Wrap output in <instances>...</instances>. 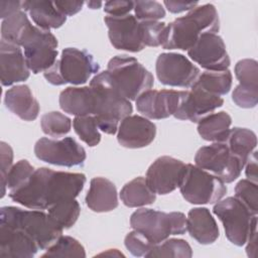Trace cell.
<instances>
[{"instance_id":"6da1fadb","label":"cell","mask_w":258,"mask_h":258,"mask_svg":"<svg viewBox=\"0 0 258 258\" xmlns=\"http://www.w3.org/2000/svg\"><path fill=\"white\" fill-rule=\"evenodd\" d=\"M85 183L86 175L83 173L40 167L25 184L9 191V197L28 209L47 210L63 200L76 199Z\"/></svg>"},{"instance_id":"7a4b0ae2","label":"cell","mask_w":258,"mask_h":258,"mask_svg":"<svg viewBox=\"0 0 258 258\" xmlns=\"http://www.w3.org/2000/svg\"><path fill=\"white\" fill-rule=\"evenodd\" d=\"M219 29L220 19L216 7L211 3L200 5L166 24L161 46L164 49L188 50L203 33H216Z\"/></svg>"},{"instance_id":"3957f363","label":"cell","mask_w":258,"mask_h":258,"mask_svg":"<svg viewBox=\"0 0 258 258\" xmlns=\"http://www.w3.org/2000/svg\"><path fill=\"white\" fill-rule=\"evenodd\" d=\"M95 96V114L99 129L104 133L114 135L118 131L119 123L131 115L133 107L118 90L107 71L93 77L90 82Z\"/></svg>"},{"instance_id":"277c9868","label":"cell","mask_w":258,"mask_h":258,"mask_svg":"<svg viewBox=\"0 0 258 258\" xmlns=\"http://www.w3.org/2000/svg\"><path fill=\"white\" fill-rule=\"evenodd\" d=\"M0 224L20 229L35 240L40 250H46L61 235V229L42 210H23L17 207H2Z\"/></svg>"},{"instance_id":"5b68a950","label":"cell","mask_w":258,"mask_h":258,"mask_svg":"<svg viewBox=\"0 0 258 258\" xmlns=\"http://www.w3.org/2000/svg\"><path fill=\"white\" fill-rule=\"evenodd\" d=\"M98 71L99 63L90 52L76 47H67L61 51L60 58L56 59L43 73V76L53 86L66 84L78 86L87 83L93 75H97Z\"/></svg>"},{"instance_id":"8992f818","label":"cell","mask_w":258,"mask_h":258,"mask_svg":"<svg viewBox=\"0 0 258 258\" xmlns=\"http://www.w3.org/2000/svg\"><path fill=\"white\" fill-rule=\"evenodd\" d=\"M130 225L145 235L155 245L168 239L171 235L186 232V217L181 212L164 213L153 209H139L130 217Z\"/></svg>"},{"instance_id":"52a82bcc","label":"cell","mask_w":258,"mask_h":258,"mask_svg":"<svg viewBox=\"0 0 258 258\" xmlns=\"http://www.w3.org/2000/svg\"><path fill=\"white\" fill-rule=\"evenodd\" d=\"M107 72L122 95L129 101L136 99L150 90L154 79L152 74L135 57L116 55L108 62Z\"/></svg>"},{"instance_id":"ba28073f","label":"cell","mask_w":258,"mask_h":258,"mask_svg":"<svg viewBox=\"0 0 258 258\" xmlns=\"http://www.w3.org/2000/svg\"><path fill=\"white\" fill-rule=\"evenodd\" d=\"M183 199L194 205L215 204L227 194V186L211 172L190 163L185 169L179 183Z\"/></svg>"},{"instance_id":"9c48e42d","label":"cell","mask_w":258,"mask_h":258,"mask_svg":"<svg viewBox=\"0 0 258 258\" xmlns=\"http://www.w3.org/2000/svg\"><path fill=\"white\" fill-rule=\"evenodd\" d=\"M213 212L222 222L228 240L239 247L245 245L252 227L257 224L256 215L236 197L217 202Z\"/></svg>"},{"instance_id":"30bf717a","label":"cell","mask_w":258,"mask_h":258,"mask_svg":"<svg viewBox=\"0 0 258 258\" xmlns=\"http://www.w3.org/2000/svg\"><path fill=\"white\" fill-rule=\"evenodd\" d=\"M19 45L23 47L26 62L33 74L44 73L56 61L58 42L49 30L30 24Z\"/></svg>"},{"instance_id":"8fae6325","label":"cell","mask_w":258,"mask_h":258,"mask_svg":"<svg viewBox=\"0 0 258 258\" xmlns=\"http://www.w3.org/2000/svg\"><path fill=\"white\" fill-rule=\"evenodd\" d=\"M195 162L197 166L211 172L225 183L237 179L245 166L225 142H214L201 147L196 153Z\"/></svg>"},{"instance_id":"7c38bea8","label":"cell","mask_w":258,"mask_h":258,"mask_svg":"<svg viewBox=\"0 0 258 258\" xmlns=\"http://www.w3.org/2000/svg\"><path fill=\"white\" fill-rule=\"evenodd\" d=\"M35 156L46 163L73 167L82 165L86 158V150L73 137L50 139L42 137L34 145Z\"/></svg>"},{"instance_id":"4fadbf2b","label":"cell","mask_w":258,"mask_h":258,"mask_svg":"<svg viewBox=\"0 0 258 258\" xmlns=\"http://www.w3.org/2000/svg\"><path fill=\"white\" fill-rule=\"evenodd\" d=\"M155 71L161 84L179 88H190L201 74L200 69L185 55L176 52L159 54Z\"/></svg>"},{"instance_id":"5bb4252c","label":"cell","mask_w":258,"mask_h":258,"mask_svg":"<svg viewBox=\"0 0 258 258\" xmlns=\"http://www.w3.org/2000/svg\"><path fill=\"white\" fill-rule=\"evenodd\" d=\"M185 95L186 91L150 89L136 99V108L148 119H165L177 112Z\"/></svg>"},{"instance_id":"9a60e30c","label":"cell","mask_w":258,"mask_h":258,"mask_svg":"<svg viewBox=\"0 0 258 258\" xmlns=\"http://www.w3.org/2000/svg\"><path fill=\"white\" fill-rule=\"evenodd\" d=\"M187 54L207 71H226L230 66L224 40L217 33H203L195 45L187 50Z\"/></svg>"},{"instance_id":"2e32d148","label":"cell","mask_w":258,"mask_h":258,"mask_svg":"<svg viewBox=\"0 0 258 258\" xmlns=\"http://www.w3.org/2000/svg\"><path fill=\"white\" fill-rule=\"evenodd\" d=\"M185 163L171 156H160L146 172V181L156 195H167L179 186Z\"/></svg>"},{"instance_id":"e0dca14e","label":"cell","mask_w":258,"mask_h":258,"mask_svg":"<svg viewBox=\"0 0 258 258\" xmlns=\"http://www.w3.org/2000/svg\"><path fill=\"white\" fill-rule=\"evenodd\" d=\"M104 21L108 27L110 42L115 48L138 52L145 47L141 38L140 21L134 15H108L104 18Z\"/></svg>"},{"instance_id":"ac0fdd59","label":"cell","mask_w":258,"mask_h":258,"mask_svg":"<svg viewBox=\"0 0 258 258\" xmlns=\"http://www.w3.org/2000/svg\"><path fill=\"white\" fill-rule=\"evenodd\" d=\"M224 100L221 96L213 95L196 86H191L177 110L173 115L179 120H188L198 123L206 116L222 107Z\"/></svg>"},{"instance_id":"d6986e66","label":"cell","mask_w":258,"mask_h":258,"mask_svg":"<svg viewBox=\"0 0 258 258\" xmlns=\"http://www.w3.org/2000/svg\"><path fill=\"white\" fill-rule=\"evenodd\" d=\"M117 132L120 145L136 149L145 147L154 140L156 126L144 116L129 115L120 122Z\"/></svg>"},{"instance_id":"ffe728a7","label":"cell","mask_w":258,"mask_h":258,"mask_svg":"<svg viewBox=\"0 0 258 258\" xmlns=\"http://www.w3.org/2000/svg\"><path fill=\"white\" fill-rule=\"evenodd\" d=\"M0 74L1 83L5 87L24 82L30 76V70L20 46L2 39L0 41Z\"/></svg>"},{"instance_id":"44dd1931","label":"cell","mask_w":258,"mask_h":258,"mask_svg":"<svg viewBox=\"0 0 258 258\" xmlns=\"http://www.w3.org/2000/svg\"><path fill=\"white\" fill-rule=\"evenodd\" d=\"M40 250L37 243L20 229L0 224V257L31 258Z\"/></svg>"},{"instance_id":"7402d4cb","label":"cell","mask_w":258,"mask_h":258,"mask_svg":"<svg viewBox=\"0 0 258 258\" xmlns=\"http://www.w3.org/2000/svg\"><path fill=\"white\" fill-rule=\"evenodd\" d=\"M186 231L203 245L213 244L220 236L216 220L207 208H194L186 217Z\"/></svg>"},{"instance_id":"603a6c76","label":"cell","mask_w":258,"mask_h":258,"mask_svg":"<svg viewBox=\"0 0 258 258\" xmlns=\"http://www.w3.org/2000/svg\"><path fill=\"white\" fill-rule=\"evenodd\" d=\"M4 103L8 110L24 121H33L39 114V103L27 85H18L8 89Z\"/></svg>"},{"instance_id":"cb8c5ba5","label":"cell","mask_w":258,"mask_h":258,"mask_svg":"<svg viewBox=\"0 0 258 258\" xmlns=\"http://www.w3.org/2000/svg\"><path fill=\"white\" fill-rule=\"evenodd\" d=\"M86 204L96 213H107L118 207V195L115 184L105 177L91 179L90 188L86 196Z\"/></svg>"},{"instance_id":"d4e9b609","label":"cell","mask_w":258,"mask_h":258,"mask_svg":"<svg viewBox=\"0 0 258 258\" xmlns=\"http://www.w3.org/2000/svg\"><path fill=\"white\" fill-rule=\"evenodd\" d=\"M59 107L66 113L75 116H94L95 96L92 88L69 87L59 95Z\"/></svg>"},{"instance_id":"484cf974","label":"cell","mask_w":258,"mask_h":258,"mask_svg":"<svg viewBox=\"0 0 258 258\" xmlns=\"http://www.w3.org/2000/svg\"><path fill=\"white\" fill-rule=\"evenodd\" d=\"M22 8L29 14L36 26L44 30L58 28L67 20V16L56 8L52 1H22Z\"/></svg>"},{"instance_id":"4316f807","label":"cell","mask_w":258,"mask_h":258,"mask_svg":"<svg viewBox=\"0 0 258 258\" xmlns=\"http://www.w3.org/2000/svg\"><path fill=\"white\" fill-rule=\"evenodd\" d=\"M232 124L231 116L225 112L212 113L198 122V132L200 136L211 142H225Z\"/></svg>"},{"instance_id":"83f0119b","label":"cell","mask_w":258,"mask_h":258,"mask_svg":"<svg viewBox=\"0 0 258 258\" xmlns=\"http://www.w3.org/2000/svg\"><path fill=\"white\" fill-rule=\"evenodd\" d=\"M120 199L126 207L139 208L153 204L156 194L150 188L145 177L138 176L122 187Z\"/></svg>"},{"instance_id":"f1b7e54d","label":"cell","mask_w":258,"mask_h":258,"mask_svg":"<svg viewBox=\"0 0 258 258\" xmlns=\"http://www.w3.org/2000/svg\"><path fill=\"white\" fill-rule=\"evenodd\" d=\"M225 143L229 147L230 151L240 158L244 164H246L256 148L257 137L250 129L235 127L230 129Z\"/></svg>"},{"instance_id":"f546056e","label":"cell","mask_w":258,"mask_h":258,"mask_svg":"<svg viewBox=\"0 0 258 258\" xmlns=\"http://www.w3.org/2000/svg\"><path fill=\"white\" fill-rule=\"evenodd\" d=\"M233 77L229 70L226 71H206L200 74L192 86L203 89L213 95L223 96L230 92Z\"/></svg>"},{"instance_id":"4dcf8cb0","label":"cell","mask_w":258,"mask_h":258,"mask_svg":"<svg viewBox=\"0 0 258 258\" xmlns=\"http://www.w3.org/2000/svg\"><path fill=\"white\" fill-rule=\"evenodd\" d=\"M30 24L31 22L29 21L24 10H20L10 15L2 20L1 39L20 46V39Z\"/></svg>"},{"instance_id":"1f68e13d","label":"cell","mask_w":258,"mask_h":258,"mask_svg":"<svg viewBox=\"0 0 258 258\" xmlns=\"http://www.w3.org/2000/svg\"><path fill=\"white\" fill-rule=\"evenodd\" d=\"M47 211L51 219L64 230L75 225L80 216L81 207L76 199H69L58 202Z\"/></svg>"},{"instance_id":"d6a6232c","label":"cell","mask_w":258,"mask_h":258,"mask_svg":"<svg viewBox=\"0 0 258 258\" xmlns=\"http://www.w3.org/2000/svg\"><path fill=\"white\" fill-rule=\"evenodd\" d=\"M192 256V250L189 244L183 239H166L156 245L146 257H176L189 258Z\"/></svg>"},{"instance_id":"836d02e7","label":"cell","mask_w":258,"mask_h":258,"mask_svg":"<svg viewBox=\"0 0 258 258\" xmlns=\"http://www.w3.org/2000/svg\"><path fill=\"white\" fill-rule=\"evenodd\" d=\"M41 257H86V252L77 239L61 235Z\"/></svg>"},{"instance_id":"e575fe53","label":"cell","mask_w":258,"mask_h":258,"mask_svg":"<svg viewBox=\"0 0 258 258\" xmlns=\"http://www.w3.org/2000/svg\"><path fill=\"white\" fill-rule=\"evenodd\" d=\"M40 126L44 134L58 138L71 131L72 120L60 112L52 111L42 115Z\"/></svg>"},{"instance_id":"d590c367","label":"cell","mask_w":258,"mask_h":258,"mask_svg":"<svg viewBox=\"0 0 258 258\" xmlns=\"http://www.w3.org/2000/svg\"><path fill=\"white\" fill-rule=\"evenodd\" d=\"M73 126L80 139L90 147L100 143L101 134L94 116H76L73 120Z\"/></svg>"},{"instance_id":"8d00e7d4","label":"cell","mask_w":258,"mask_h":258,"mask_svg":"<svg viewBox=\"0 0 258 258\" xmlns=\"http://www.w3.org/2000/svg\"><path fill=\"white\" fill-rule=\"evenodd\" d=\"M235 75L239 85L246 88L258 89V63L255 59L245 58L235 66Z\"/></svg>"},{"instance_id":"74e56055","label":"cell","mask_w":258,"mask_h":258,"mask_svg":"<svg viewBox=\"0 0 258 258\" xmlns=\"http://www.w3.org/2000/svg\"><path fill=\"white\" fill-rule=\"evenodd\" d=\"M235 197L241 201L253 215L258 213V188L257 182L249 179H241L235 186Z\"/></svg>"},{"instance_id":"f35d334b","label":"cell","mask_w":258,"mask_h":258,"mask_svg":"<svg viewBox=\"0 0 258 258\" xmlns=\"http://www.w3.org/2000/svg\"><path fill=\"white\" fill-rule=\"evenodd\" d=\"M35 171L34 167L29 163L26 159H21L17 161L10 169L7 180L6 186L11 191L14 189L19 188L23 184H25L28 179L31 177L33 172Z\"/></svg>"},{"instance_id":"ab89813d","label":"cell","mask_w":258,"mask_h":258,"mask_svg":"<svg viewBox=\"0 0 258 258\" xmlns=\"http://www.w3.org/2000/svg\"><path fill=\"white\" fill-rule=\"evenodd\" d=\"M166 23L161 21H140L141 38L144 46L162 45Z\"/></svg>"},{"instance_id":"60d3db41","label":"cell","mask_w":258,"mask_h":258,"mask_svg":"<svg viewBox=\"0 0 258 258\" xmlns=\"http://www.w3.org/2000/svg\"><path fill=\"white\" fill-rule=\"evenodd\" d=\"M124 244L127 250L136 257H146V255L156 246L145 235L136 230H133L126 235Z\"/></svg>"},{"instance_id":"b9f144b4","label":"cell","mask_w":258,"mask_h":258,"mask_svg":"<svg viewBox=\"0 0 258 258\" xmlns=\"http://www.w3.org/2000/svg\"><path fill=\"white\" fill-rule=\"evenodd\" d=\"M134 12L138 21H158L165 17V9L156 1H135Z\"/></svg>"},{"instance_id":"7bdbcfd3","label":"cell","mask_w":258,"mask_h":258,"mask_svg":"<svg viewBox=\"0 0 258 258\" xmlns=\"http://www.w3.org/2000/svg\"><path fill=\"white\" fill-rule=\"evenodd\" d=\"M232 100L240 108H254L258 102V89L246 88L238 85L233 91Z\"/></svg>"},{"instance_id":"ee69618b","label":"cell","mask_w":258,"mask_h":258,"mask_svg":"<svg viewBox=\"0 0 258 258\" xmlns=\"http://www.w3.org/2000/svg\"><path fill=\"white\" fill-rule=\"evenodd\" d=\"M0 159H1V186H2V194L1 198H3L6 194V180L7 175L13 166V150L9 144L2 141L0 144Z\"/></svg>"},{"instance_id":"f6af8a7d","label":"cell","mask_w":258,"mask_h":258,"mask_svg":"<svg viewBox=\"0 0 258 258\" xmlns=\"http://www.w3.org/2000/svg\"><path fill=\"white\" fill-rule=\"evenodd\" d=\"M133 9H134V1L115 0V1H107L104 4V11L110 16L128 15Z\"/></svg>"},{"instance_id":"bcb514c9","label":"cell","mask_w":258,"mask_h":258,"mask_svg":"<svg viewBox=\"0 0 258 258\" xmlns=\"http://www.w3.org/2000/svg\"><path fill=\"white\" fill-rule=\"evenodd\" d=\"M56 8L66 16H73L81 11L84 2L83 1H54Z\"/></svg>"},{"instance_id":"7dc6e473","label":"cell","mask_w":258,"mask_h":258,"mask_svg":"<svg viewBox=\"0 0 258 258\" xmlns=\"http://www.w3.org/2000/svg\"><path fill=\"white\" fill-rule=\"evenodd\" d=\"M163 4L167 10L171 13H181L184 11H190L198 6V2H184V1H164Z\"/></svg>"},{"instance_id":"c3c4849f","label":"cell","mask_w":258,"mask_h":258,"mask_svg":"<svg viewBox=\"0 0 258 258\" xmlns=\"http://www.w3.org/2000/svg\"><path fill=\"white\" fill-rule=\"evenodd\" d=\"M23 10L22 1H1L0 2V17L5 19L10 15Z\"/></svg>"},{"instance_id":"681fc988","label":"cell","mask_w":258,"mask_h":258,"mask_svg":"<svg viewBox=\"0 0 258 258\" xmlns=\"http://www.w3.org/2000/svg\"><path fill=\"white\" fill-rule=\"evenodd\" d=\"M245 173L247 176V179L257 182L258 179V170H257V151L254 150L251 154L250 158L246 162L245 166Z\"/></svg>"},{"instance_id":"f907efd6","label":"cell","mask_w":258,"mask_h":258,"mask_svg":"<svg viewBox=\"0 0 258 258\" xmlns=\"http://www.w3.org/2000/svg\"><path fill=\"white\" fill-rule=\"evenodd\" d=\"M256 240H257V224H255L247 238V246H246V252L249 257H255L256 256Z\"/></svg>"},{"instance_id":"816d5d0a","label":"cell","mask_w":258,"mask_h":258,"mask_svg":"<svg viewBox=\"0 0 258 258\" xmlns=\"http://www.w3.org/2000/svg\"><path fill=\"white\" fill-rule=\"evenodd\" d=\"M100 256L102 255H105V256H124L121 252H119L117 249H109L108 251L106 252H103L101 254H99Z\"/></svg>"},{"instance_id":"f5cc1de1","label":"cell","mask_w":258,"mask_h":258,"mask_svg":"<svg viewBox=\"0 0 258 258\" xmlns=\"http://www.w3.org/2000/svg\"><path fill=\"white\" fill-rule=\"evenodd\" d=\"M87 5L91 9H98V8H100L103 5V3L100 2V1L99 2H97V1H89V2H87Z\"/></svg>"}]
</instances>
